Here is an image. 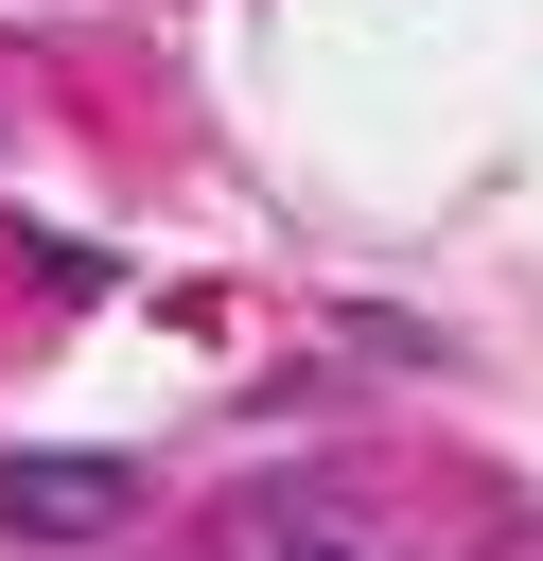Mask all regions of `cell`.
I'll list each match as a JSON object with an SVG mask.
<instances>
[{
  "label": "cell",
  "instance_id": "obj_1",
  "mask_svg": "<svg viewBox=\"0 0 543 561\" xmlns=\"http://www.w3.org/2000/svg\"><path fill=\"white\" fill-rule=\"evenodd\" d=\"M123 508H140V491H123L105 456H0V526H18V543H105Z\"/></svg>",
  "mask_w": 543,
  "mask_h": 561
}]
</instances>
